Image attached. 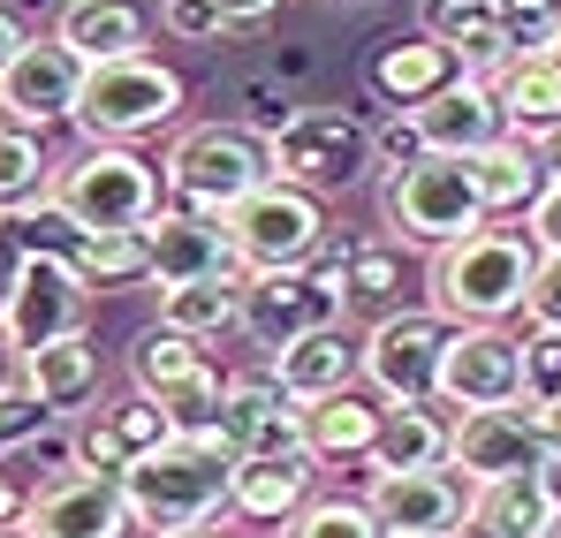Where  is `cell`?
Listing matches in <instances>:
<instances>
[{
    "instance_id": "obj_1",
    "label": "cell",
    "mask_w": 561,
    "mask_h": 538,
    "mask_svg": "<svg viewBox=\"0 0 561 538\" xmlns=\"http://www.w3.org/2000/svg\"><path fill=\"white\" fill-rule=\"evenodd\" d=\"M122 493H129L137 531H152V538L205 531L228 508V493H236V455L220 448L213 433H175L160 455H145L122 478Z\"/></svg>"
},
{
    "instance_id": "obj_2",
    "label": "cell",
    "mask_w": 561,
    "mask_h": 538,
    "mask_svg": "<svg viewBox=\"0 0 561 538\" xmlns=\"http://www.w3.org/2000/svg\"><path fill=\"white\" fill-rule=\"evenodd\" d=\"M539 243L516 228H478L463 243H448L433 259V311L448 327H501L524 311L531 281H539Z\"/></svg>"
},
{
    "instance_id": "obj_3",
    "label": "cell",
    "mask_w": 561,
    "mask_h": 538,
    "mask_svg": "<svg viewBox=\"0 0 561 538\" xmlns=\"http://www.w3.org/2000/svg\"><path fill=\"white\" fill-rule=\"evenodd\" d=\"M266 182H274V145L243 122H197L168 152V205H183L197 220H220V228Z\"/></svg>"
},
{
    "instance_id": "obj_4",
    "label": "cell",
    "mask_w": 561,
    "mask_h": 538,
    "mask_svg": "<svg viewBox=\"0 0 561 538\" xmlns=\"http://www.w3.org/2000/svg\"><path fill=\"white\" fill-rule=\"evenodd\" d=\"M54 197L77 213L84 236H122V228H152V220H160L168 175H160L145 152H129V145H92L84 160L61 168Z\"/></svg>"
},
{
    "instance_id": "obj_5",
    "label": "cell",
    "mask_w": 561,
    "mask_h": 538,
    "mask_svg": "<svg viewBox=\"0 0 561 538\" xmlns=\"http://www.w3.org/2000/svg\"><path fill=\"white\" fill-rule=\"evenodd\" d=\"M175 114H183V77H175L168 61L137 54V61H106V69L84 77L77 129H84L92 145H137V137H152V129H168Z\"/></svg>"
},
{
    "instance_id": "obj_6",
    "label": "cell",
    "mask_w": 561,
    "mask_h": 538,
    "mask_svg": "<svg viewBox=\"0 0 561 538\" xmlns=\"http://www.w3.org/2000/svg\"><path fill=\"white\" fill-rule=\"evenodd\" d=\"M350 304H342V259L334 266H288V273H251L243 281V334L259 350H296L327 327H342Z\"/></svg>"
},
{
    "instance_id": "obj_7",
    "label": "cell",
    "mask_w": 561,
    "mask_h": 538,
    "mask_svg": "<svg viewBox=\"0 0 561 538\" xmlns=\"http://www.w3.org/2000/svg\"><path fill=\"white\" fill-rule=\"evenodd\" d=\"M379 205L402 228V243H433V251H448V243L485 228V197H478L470 160H417V168L387 175Z\"/></svg>"
},
{
    "instance_id": "obj_8",
    "label": "cell",
    "mask_w": 561,
    "mask_h": 538,
    "mask_svg": "<svg viewBox=\"0 0 561 538\" xmlns=\"http://www.w3.org/2000/svg\"><path fill=\"white\" fill-rule=\"evenodd\" d=\"M228 243H236V266L243 273H288L311 266L319 243H327V205L296 182H266L259 197H243L228 213Z\"/></svg>"
},
{
    "instance_id": "obj_9",
    "label": "cell",
    "mask_w": 561,
    "mask_h": 538,
    "mask_svg": "<svg viewBox=\"0 0 561 538\" xmlns=\"http://www.w3.org/2000/svg\"><path fill=\"white\" fill-rule=\"evenodd\" d=\"M456 327L440 311H394L365 334V387L387 410H425L440 402V364H448Z\"/></svg>"
},
{
    "instance_id": "obj_10",
    "label": "cell",
    "mask_w": 561,
    "mask_h": 538,
    "mask_svg": "<svg viewBox=\"0 0 561 538\" xmlns=\"http://www.w3.org/2000/svg\"><path fill=\"white\" fill-rule=\"evenodd\" d=\"M373 160H379L373 129H365L350 106H304L274 137V182H296V190H311V197L350 190Z\"/></svg>"
},
{
    "instance_id": "obj_11",
    "label": "cell",
    "mask_w": 561,
    "mask_h": 538,
    "mask_svg": "<svg viewBox=\"0 0 561 538\" xmlns=\"http://www.w3.org/2000/svg\"><path fill=\"white\" fill-rule=\"evenodd\" d=\"M440 402L448 410H516L531 402V364H524V342L501 334V327H456L448 342V364H440Z\"/></svg>"
},
{
    "instance_id": "obj_12",
    "label": "cell",
    "mask_w": 561,
    "mask_h": 538,
    "mask_svg": "<svg viewBox=\"0 0 561 538\" xmlns=\"http://www.w3.org/2000/svg\"><path fill=\"white\" fill-rule=\"evenodd\" d=\"M213 440L236 462H274V455H304V402L280 387V371H236Z\"/></svg>"
},
{
    "instance_id": "obj_13",
    "label": "cell",
    "mask_w": 561,
    "mask_h": 538,
    "mask_svg": "<svg viewBox=\"0 0 561 538\" xmlns=\"http://www.w3.org/2000/svg\"><path fill=\"white\" fill-rule=\"evenodd\" d=\"M84 319H92V281L84 273L69 266V259H23V281H15L8 319H0V334L15 342V357L84 334Z\"/></svg>"
},
{
    "instance_id": "obj_14",
    "label": "cell",
    "mask_w": 561,
    "mask_h": 538,
    "mask_svg": "<svg viewBox=\"0 0 561 538\" xmlns=\"http://www.w3.org/2000/svg\"><path fill=\"white\" fill-rule=\"evenodd\" d=\"M129 531H137V516H129L122 478H99V470H61V478L31 485L23 538H129Z\"/></svg>"
},
{
    "instance_id": "obj_15",
    "label": "cell",
    "mask_w": 561,
    "mask_h": 538,
    "mask_svg": "<svg viewBox=\"0 0 561 538\" xmlns=\"http://www.w3.org/2000/svg\"><path fill=\"white\" fill-rule=\"evenodd\" d=\"M84 61L61 46V38H31L23 54H15V69L0 77V114L15 122V129H54V122H77V106H84Z\"/></svg>"
},
{
    "instance_id": "obj_16",
    "label": "cell",
    "mask_w": 561,
    "mask_h": 538,
    "mask_svg": "<svg viewBox=\"0 0 561 538\" xmlns=\"http://www.w3.org/2000/svg\"><path fill=\"white\" fill-rule=\"evenodd\" d=\"M448 470H463L470 485L554 470V455H547V433H539L531 402H524V410H470V417H456V455H448Z\"/></svg>"
},
{
    "instance_id": "obj_17",
    "label": "cell",
    "mask_w": 561,
    "mask_h": 538,
    "mask_svg": "<svg viewBox=\"0 0 561 538\" xmlns=\"http://www.w3.org/2000/svg\"><path fill=\"white\" fill-rule=\"evenodd\" d=\"M365 501L387 538H456L470 516V478L463 470H402V478H373Z\"/></svg>"
},
{
    "instance_id": "obj_18",
    "label": "cell",
    "mask_w": 561,
    "mask_h": 538,
    "mask_svg": "<svg viewBox=\"0 0 561 538\" xmlns=\"http://www.w3.org/2000/svg\"><path fill=\"white\" fill-rule=\"evenodd\" d=\"M365 84H373L394 114H417V106H433L440 91L463 84V54L440 46V38H425V31H402V38H379L373 46Z\"/></svg>"
},
{
    "instance_id": "obj_19",
    "label": "cell",
    "mask_w": 561,
    "mask_h": 538,
    "mask_svg": "<svg viewBox=\"0 0 561 538\" xmlns=\"http://www.w3.org/2000/svg\"><path fill=\"white\" fill-rule=\"evenodd\" d=\"M554 531H561V478L531 470V478L470 485V516L456 538H554Z\"/></svg>"
},
{
    "instance_id": "obj_20",
    "label": "cell",
    "mask_w": 561,
    "mask_h": 538,
    "mask_svg": "<svg viewBox=\"0 0 561 538\" xmlns=\"http://www.w3.org/2000/svg\"><path fill=\"white\" fill-rule=\"evenodd\" d=\"M410 122L425 129V152H433V160H478V152H493L501 137H516L508 114H501V91L478 84V77H463L456 91H440V99L417 106Z\"/></svg>"
},
{
    "instance_id": "obj_21",
    "label": "cell",
    "mask_w": 561,
    "mask_h": 538,
    "mask_svg": "<svg viewBox=\"0 0 561 538\" xmlns=\"http://www.w3.org/2000/svg\"><path fill=\"white\" fill-rule=\"evenodd\" d=\"M145 236H152V281H160V288L213 281V273H243L228 228H220V220H197V213H183V205H160V220H152Z\"/></svg>"
},
{
    "instance_id": "obj_22",
    "label": "cell",
    "mask_w": 561,
    "mask_h": 538,
    "mask_svg": "<svg viewBox=\"0 0 561 538\" xmlns=\"http://www.w3.org/2000/svg\"><path fill=\"white\" fill-rule=\"evenodd\" d=\"M311 478L319 462L311 455H274V462H236V493H228V516L243 524H266V531H288L304 508H311Z\"/></svg>"
},
{
    "instance_id": "obj_23",
    "label": "cell",
    "mask_w": 561,
    "mask_h": 538,
    "mask_svg": "<svg viewBox=\"0 0 561 538\" xmlns=\"http://www.w3.org/2000/svg\"><path fill=\"white\" fill-rule=\"evenodd\" d=\"M379 433H387V402L379 394H334V402H311L304 410V455L327 470V462H365L373 470Z\"/></svg>"
},
{
    "instance_id": "obj_24",
    "label": "cell",
    "mask_w": 561,
    "mask_h": 538,
    "mask_svg": "<svg viewBox=\"0 0 561 538\" xmlns=\"http://www.w3.org/2000/svg\"><path fill=\"white\" fill-rule=\"evenodd\" d=\"M54 38L84 61V69H106V61H137L145 54V8L137 0H69Z\"/></svg>"
},
{
    "instance_id": "obj_25",
    "label": "cell",
    "mask_w": 561,
    "mask_h": 538,
    "mask_svg": "<svg viewBox=\"0 0 561 538\" xmlns=\"http://www.w3.org/2000/svg\"><path fill=\"white\" fill-rule=\"evenodd\" d=\"M274 371H280V387L311 410V402H334V394H350L365 379V342H350V327H327V334L280 350Z\"/></svg>"
},
{
    "instance_id": "obj_26",
    "label": "cell",
    "mask_w": 561,
    "mask_h": 538,
    "mask_svg": "<svg viewBox=\"0 0 561 538\" xmlns=\"http://www.w3.org/2000/svg\"><path fill=\"white\" fill-rule=\"evenodd\" d=\"M470 175H478V197H485V220H501V213H531V205L554 190L547 160H539V145H524V137H501L493 152H478Z\"/></svg>"
},
{
    "instance_id": "obj_27",
    "label": "cell",
    "mask_w": 561,
    "mask_h": 538,
    "mask_svg": "<svg viewBox=\"0 0 561 538\" xmlns=\"http://www.w3.org/2000/svg\"><path fill=\"white\" fill-rule=\"evenodd\" d=\"M448 455H456V417H440V402H425V410H387V433H379L373 478L448 470Z\"/></svg>"
},
{
    "instance_id": "obj_28",
    "label": "cell",
    "mask_w": 561,
    "mask_h": 538,
    "mask_svg": "<svg viewBox=\"0 0 561 538\" xmlns=\"http://www.w3.org/2000/svg\"><path fill=\"white\" fill-rule=\"evenodd\" d=\"M243 281L251 273H213V281L160 288V327H175L190 342H220L228 327H243Z\"/></svg>"
},
{
    "instance_id": "obj_29",
    "label": "cell",
    "mask_w": 561,
    "mask_h": 538,
    "mask_svg": "<svg viewBox=\"0 0 561 538\" xmlns=\"http://www.w3.org/2000/svg\"><path fill=\"white\" fill-rule=\"evenodd\" d=\"M23 387L61 417V410H84L99 394V342L92 334H69V342H54V350H31L23 357Z\"/></svg>"
},
{
    "instance_id": "obj_30",
    "label": "cell",
    "mask_w": 561,
    "mask_h": 538,
    "mask_svg": "<svg viewBox=\"0 0 561 538\" xmlns=\"http://www.w3.org/2000/svg\"><path fill=\"white\" fill-rule=\"evenodd\" d=\"M213 357H205V342H190L175 327H145L137 342H129V379H137V394H152V402H175L190 379H205Z\"/></svg>"
},
{
    "instance_id": "obj_31",
    "label": "cell",
    "mask_w": 561,
    "mask_h": 538,
    "mask_svg": "<svg viewBox=\"0 0 561 538\" xmlns=\"http://www.w3.org/2000/svg\"><path fill=\"white\" fill-rule=\"evenodd\" d=\"M493 91H501V114H508L516 137H524V129L554 137V129H561V61H554V54H524Z\"/></svg>"
},
{
    "instance_id": "obj_32",
    "label": "cell",
    "mask_w": 561,
    "mask_h": 538,
    "mask_svg": "<svg viewBox=\"0 0 561 538\" xmlns=\"http://www.w3.org/2000/svg\"><path fill=\"white\" fill-rule=\"evenodd\" d=\"M54 160H46V137L38 129H15V122H0V220H15V213H31V205H46L54 197Z\"/></svg>"
},
{
    "instance_id": "obj_33",
    "label": "cell",
    "mask_w": 561,
    "mask_h": 538,
    "mask_svg": "<svg viewBox=\"0 0 561 538\" xmlns=\"http://www.w3.org/2000/svg\"><path fill=\"white\" fill-rule=\"evenodd\" d=\"M342 304L373 311V327L394 319L402 311V243H350L342 251Z\"/></svg>"
},
{
    "instance_id": "obj_34",
    "label": "cell",
    "mask_w": 561,
    "mask_h": 538,
    "mask_svg": "<svg viewBox=\"0 0 561 538\" xmlns=\"http://www.w3.org/2000/svg\"><path fill=\"white\" fill-rule=\"evenodd\" d=\"M77 273H84L92 288H137V281H152V236H145V228H122V236H84Z\"/></svg>"
},
{
    "instance_id": "obj_35",
    "label": "cell",
    "mask_w": 561,
    "mask_h": 538,
    "mask_svg": "<svg viewBox=\"0 0 561 538\" xmlns=\"http://www.w3.org/2000/svg\"><path fill=\"white\" fill-rule=\"evenodd\" d=\"M8 236L23 243V259H69V266H77V251H84V228H77V213H69L61 197H46V205H31V213H15V220H8Z\"/></svg>"
},
{
    "instance_id": "obj_36",
    "label": "cell",
    "mask_w": 561,
    "mask_h": 538,
    "mask_svg": "<svg viewBox=\"0 0 561 538\" xmlns=\"http://www.w3.org/2000/svg\"><path fill=\"white\" fill-rule=\"evenodd\" d=\"M417 31L440 38V46H456V54H470L485 31H501V0H425Z\"/></svg>"
},
{
    "instance_id": "obj_37",
    "label": "cell",
    "mask_w": 561,
    "mask_h": 538,
    "mask_svg": "<svg viewBox=\"0 0 561 538\" xmlns=\"http://www.w3.org/2000/svg\"><path fill=\"white\" fill-rule=\"evenodd\" d=\"M288 538H387L373 516V501H350V493H327V501H311L296 524H288Z\"/></svg>"
},
{
    "instance_id": "obj_38",
    "label": "cell",
    "mask_w": 561,
    "mask_h": 538,
    "mask_svg": "<svg viewBox=\"0 0 561 538\" xmlns=\"http://www.w3.org/2000/svg\"><path fill=\"white\" fill-rule=\"evenodd\" d=\"M46 433H54V410L31 387H8L0 394V462H15V455L31 448V440H46Z\"/></svg>"
},
{
    "instance_id": "obj_39",
    "label": "cell",
    "mask_w": 561,
    "mask_h": 538,
    "mask_svg": "<svg viewBox=\"0 0 561 538\" xmlns=\"http://www.w3.org/2000/svg\"><path fill=\"white\" fill-rule=\"evenodd\" d=\"M236 106H243V129H259L266 145L304 114V106L288 99V84H274V77H243V84H236Z\"/></svg>"
},
{
    "instance_id": "obj_40",
    "label": "cell",
    "mask_w": 561,
    "mask_h": 538,
    "mask_svg": "<svg viewBox=\"0 0 561 538\" xmlns=\"http://www.w3.org/2000/svg\"><path fill=\"white\" fill-rule=\"evenodd\" d=\"M373 152H379V168H394V175H402V168H417V160H433V152H425V129H417L410 114L379 122V129H373Z\"/></svg>"
},
{
    "instance_id": "obj_41",
    "label": "cell",
    "mask_w": 561,
    "mask_h": 538,
    "mask_svg": "<svg viewBox=\"0 0 561 538\" xmlns=\"http://www.w3.org/2000/svg\"><path fill=\"white\" fill-rule=\"evenodd\" d=\"M160 23L175 31V38H228V15L213 8V0H160Z\"/></svg>"
},
{
    "instance_id": "obj_42",
    "label": "cell",
    "mask_w": 561,
    "mask_h": 538,
    "mask_svg": "<svg viewBox=\"0 0 561 538\" xmlns=\"http://www.w3.org/2000/svg\"><path fill=\"white\" fill-rule=\"evenodd\" d=\"M524 319H531V334H561V259H539V281L524 296Z\"/></svg>"
},
{
    "instance_id": "obj_43",
    "label": "cell",
    "mask_w": 561,
    "mask_h": 538,
    "mask_svg": "<svg viewBox=\"0 0 561 538\" xmlns=\"http://www.w3.org/2000/svg\"><path fill=\"white\" fill-rule=\"evenodd\" d=\"M524 364H531V402H554L561 394V334H531Z\"/></svg>"
},
{
    "instance_id": "obj_44",
    "label": "cell",
    "mask_w": 561,
    "mask_h": 538,
    "mask_svg": "<svg viewBox=\"0 0 561 538\" xmlns=\"http://www.w3.org/2000/svg\"><path fill=\"white\" fill-rule=\"evenodd\" d=\"M524 220H531L524 236H531V243H539L547 259H561V182L547 190V197H539V205H531V213H524Z\"/></svg>"
},
{
    "instance_id": "obj_45",
    "label": "cell",
    "mask_w": 561,
    "mask_h": 538,
    "mask_svg": "<svg viewBox=\"0 0 561 538\" xmlns=\"http://www.w3.org/2000/svg\"><path fill=\"white\" fill-rule=\"evenodd\" d=\"M31 516V493L15 485V462H0V531H15Z\"/></svg>"
},
{
    "instance_id": "obj_46",
    "label": "cell",
    "mask_w": 561,
    "mask_h": 538,
    "mask_svg": "<svg viewBox=\"0 0 561 538\" xmlns=\"http://www.w3.org/2000/svg\"><path fill=\"white\" fill-rule=\"evenodd\" d=\"M15 281H23V243H15V236H8V220H0V319H8Z\"/></svg>"
},
{
    "instance_id": "obj_47",
    "label": "cell",
    "mask_w": 561,
    "mask_h": 538,
    "mask_svg": "<svg viewBox=\"0 0 561 538\" xmlns=\"http://www.w3.org/2000/svg\"><path fill=\"white\" fill-rule=\"evenodd\" d=\"M213 8L228 15V31H243V23H266V15H274L280 0H213Z\"/></svg>"
},
{
    "instance_id": "obj_48",
    "label": "cell",
    "mask_w": 561,
    "mask_h": 538,
    "mask_svg": "<svg viewBox=\"0 0 561 538\" xmlns=\"http://www.w3.org/2000/svg\"><path fill=\"white\" fill-rule=\"evenodd\" d=\"M23 46H31V31H23V23H15V15L0 8V77L15 69V54H23Z\"/></svg>"
},
{
    "instance_id": "obj_49",
    "label": "cell",
    "mask_w": 561,
    "mask_h": 538,
    "mask_svg": "<svg viewBox=\"0 0 561 538\" xmlns=\"http://www.w3.org/2000/svg\"><path fill=\"white\" fill-rule=\"evenodd\" d=\"M531 417H539V433H547V455H554V470H561V394H554V402H531Z\"/></svg>"
},
{
    "instance_id": "obj_50",
    "label": "cell",
    "mask_w": 561,
    "mask_h": 538,
    "mask_svg": "<svg viewBox=\"0 0 561 538\" xmlns=\"http://www.w3.org/2000/svg\"><path fill=\"white\" fill-rule=\"evenodd\" d=\"M539 15H561V0H501V23H539Z\"/></svg>"
},
{
    "instance_id": "obj_51",
    "label": "cell",
    "mask_w": 561,
    "mask_h": 538,
    "mask_svg": "<svg viewBox=\"0 0 561 538\" xmlns=\"http://www.w3.org/2000/svg\"><path fill=\"white\" fill-rule=\"evenodd\" d=\"M8 387H23V357H15V342L0 334V394H8Z\"/></svg>"
},
{
    "instance_id": "obj_52",
    "label": "cell",
    "mask_w": 561,
    "mask_h": 538,
    "mask_svg": "<svg viewBox=\"0 0 561 538\" xmlns=\"http://www.w3.org/2000/svg\"><path fill=\"white\" fill-rule=\"evenodd\" d=\"M539 160H547V175L561 182V129H554V137H539Z\"/></svg>"
},
{
    "instance_id": "obj_53",
    "label": "cell",
    "mask_w": 561,
    "mask_h": 538,
    "mask_svg": "<svg viewBox=\"0 0 561 538\" xmlns=\"http://www.w3.org/2000/svg\"><path fill=\"white\" fill-rule=\"evenodd\" d=\"M183 538H228V531H213V524H205V531H183Z\"/></svg>"
},
{
    "instance_id": "obj_54",
    "label": "cell",
    "mask_w": 561,
    "mask_h": 538,
    "mask_svg": "<svg viewBox=\"0 0 561 538\" xmlns=\"http://www.w3.org/2000/svg\"><path fill=\"white\" fill-rule=\"evenodd\" d=\"M554 61H561V38H554Z\"/></svg>"
},
{
    "instance_id": "obj_55",
    "label": "cell",
    "mask_w": 561,
    "mask_h": 538,
    "mask_svg": "<svg viewBox=\"0 0 561 538\" xmlns=\"http://www.w3.org/2000/svg\"><path fill=\"white\" fill-rule=\"evenodd\" d=\"M0 538H23V531H0Z\"/></svg>"
},
{
    "instance_id": "obj_56",
    "label": "cell",
    "mask_w": 561,
    "mask_h": 538,
    "mask_svg": "<svg viewBox=\"0 0 561 538\" xmlns=\"http://www.w3.org/2000/svg\"><path fill=\"white\" fill-rule=\"evenodd\" d=\"M357 8H373V0H357Z\"/></svg>"
},
{
    "instance_id": "obj_57",
    "label": "cell",
    "mask_w": 561,
    "mask_h": 538,
    "mask_svg": "<svg viewBox=\"0 0 561 538\" xmlns=\"http://www.w3.org/2000/svg\"><path fill=\"white\" fill-rule=\"evenodd\" d=\"M554 538H561V531H554Z\"/></svg>"
}]
</instances>
